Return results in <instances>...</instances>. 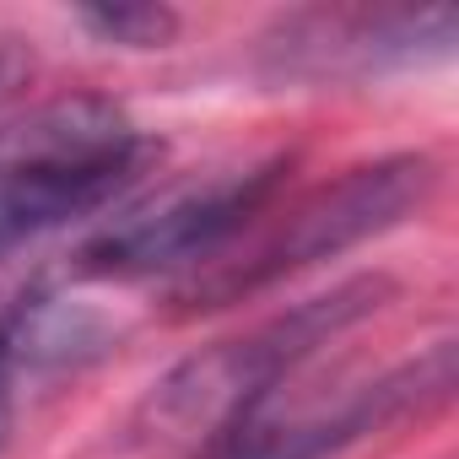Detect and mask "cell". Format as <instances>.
Masks as SVG:
<instances>
[{"label": "cell", "instance_id": "1", "mask_svg": "<svg viewBox=\"0 0 459 459\" xmlns=\"http://www.w3.org/2000/svg\"><path fill=\"white\" fill-rule=\"evenodd\" d=\"M394 298L389 276H346L319 298L292 303L287 314L233 335L200 346L195 357H184L178 368H168L146 400L135 405L130 432L141 443H211L216 432H227L233 421H244L249 411L276 400V384L292 378L308 357H319L330 341H341L346 330H357L362 319H373L384 303Z\"/></svg>", "mask_w": 459, "mask_h": 459}, {"label": "cell", "instance_id": "2", "mask_svg": "<svg viewBox=\"0 0 459 459\" xmlns=\"http://www.w3.org/2000/svg\"><path fill=\"white\" fill-rule=\"evenodd\" d=\"M146 162L152 146L103 98L49 103L0 130V255L103 211Z\"/></svg>", "mask_w": 459, "mask_h": 459}, {"label": "cell", "instance_id": "3", "mask_svg": "<svg viewBox=\"0 0 459 459\" xmlns=\"http://www.w3.org/2000/svg\"><path fill=\"white\" fill-rule=\"evenodd\" d=\"M437 189V162L427 152H394L362 168H346L335 184H319L314 195H303L271 233L238 255V260H211L205 276L178 287L184 308H227L249 292H265L319 260H335L389 227L411 221L427 195Z\"/></svg>", "mask_w": 459, "mask_h": 459}, {"label": "cell", "instance_id": "4", "mask_svg": "<svg viewBox=\"0 0 459 459\" xmlns=\"http://www.w3.org/2000/svg\"><path fill=\"white\" fill-rule=\"evenodd\" d=\"M281 168L287 162L271 157V162H249V168H233V173H211V178L162 189L146 205H130L98 238L82 244L76 271L103 276V281H135V276L189 271V265L221 260L227 244L271 205V195L281 184Z\"/></svg>", "mask_w": 459, "mask_h": 459}, {"label": "cell", "instance_id": "5", "mask_svg": "<svg viewBox=\"0 0 459 459\" xmlns=\"http://www.w3.org/2000/svg\"><path fill=\"white\" fill-rule=\"evenodd\" d=\"M448 389H454V341H437L432 351L335 394L330 405L276 411L271 400L227 432H216L211 443H200L195 459H335L341 448L443 405Z\"/></svg>", "mask_w": 459, "mask_h": 459}, {"label": "cell", "instance_id": "6", "mask_svg": "<svg viewBox=\"0 0 459 459\" xmlns=\"http://www.w3.org/2000/svg\"><path fill=\"white\" fill-rule=\"evenodd\" d=\"M459 39V17L448 6L432 12H394V6H357V12H298L265 33V60L281 76H373L394 65H416L432 55H448Z\"/></svg>", "mask_w": 459, "mask_h": 459}, {"label": "cell", "instance_id": "7", "mask_svg": "<svg viewBox=\"0 0 459 459\" xmlns=\"http://www.w3.org/2000/svg\"><path fill=\"white\" fill-rule=\"evenodd\" d=\"M76 22L98 44H119V49H168L178 33V12L141 6V0H125V6H82Z\"/></svg>", "mask_w": 459, "mask_h": 459}, {"label": "cell", "instance_id": "8", "mask_svg": "<svg viewBox=\"0 0 459 459\" xmlns=\"http://www.w3.org/2000/svg\"><path fill=\"white\" fill-rule=\"evenodd\" d=\"M22 351H17V314L0 308V448L12 437V416H17V378H22Z\"/></svg>", "mask_w": 459, "mask_h": 459}, {"label": "cell", "instance_id": "9", "mask_svg": "<svg viewBox=\"0 0 459 459\" xmlns=\"http://www.w3.org/2000/svg\"><path fill=\"white\" fill-rule=\"evenodd\" d=\"M6 76H12V60H6V55H0V87H6Z\"/></svg>", "mask_w": 459, "mask_h": 459}]
</instances>
